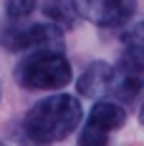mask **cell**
Wrapping results in <instances>:
<instances>
[{"label":"cell","instance_id":"6da1fadb","mask_svg":"<svg viewBox=\"0 0 144 146\" xmlns=\"http://www.w3.org/2000/svg\"><path fill=\"white\" fill-rule=\"evenodd\" d=\"M81 103L76 96L56 93L38 101L23 118V131L35 144H53L71 136L73 129L81 123Z\"/></svg>","mask_w":144,"mask_h":146},{"label":"cell","instance_id":"7a4b0ae2","mask_svg":"<svg viewBox=\"0 0 144 146\" xmlns=\"http://www.w3.org/2000/svg\"><path fill=\"white\" fill-rule=\"evenodd\" d=\"M13 76L25 91H58L71 83L73 68L61 48H38L28 50Z\"/></svg>","mask_w":144,"mask_h":146},{"label":"cell","instance_id":"3957f363","mask_svg":"<svg viewBox=\"0 0 144 146\" xmlns=\"http://www.w3.org/2000/svg\"><path fill=\"white\" fill-rule=\"evenodd\" d=\"M124 123H127V108L114 98H99V103L91 108L86 123H84L78 141L81 146H101L106 144L109 133L121 129Z\"/></svg>","mask_w":144,"mask_h":146},{"label":"cell","instance_id":"277c9868","mask_svg":"<svg viewBox=\"0 0 144 146\" xmlns=\"http://www.w3.org/2000/svg\"><path fill=\"white\" fill-rule=\"evenodd\" d=\"M63 28L56 23H33V25H10L3 33V45L8 50H38V48H61Z\"/></svg>","mask_w":144,"mask_h":146},{"label":"cell","instance_id":"5b68a950","mask_svg":"<svg viewBox=\"0 0 144 146\" xmlns=\"http://www.w3.org/2000/svg\"><path fill=\"white\" fill-rule=\"evenodd\" d=\"M76 15L96 28L124 25L134 13V0H73Z\"/></svg>","mask_w":144,"mask_h":146},{"label":"cell","instance_id":"8992f818","mask_svg":"<svg viewBox=\"0 0 144 146\" xmlns=\"http://www.w3.org/2000/svg\"><path fill=\"white\" fill-rule=\"evenodd\" d=\"M78 93L86 98H111V88H114V66L94 60L78 78Z\"/></svg>","mask_w":144,"mask_h":146},{"label":"cell","instance_id":"52a82bcc","mask_svg":"<svg viewBox=\"0 0 144 146\" xmlns=\"http://www.w3.org/2000/svg\"><path fill=\"white\" fill-rule=\"evenodd\" d=\"M121 63H127L129 68L144 73V23L134 25L124 35V56Z\"/></svg>","mask_w":144,"mask_h":146},{"label":"cell","instance_id":"ba28073f","mask_svg":"<svg viewBox=\"0 0 144 146\" xmlns=\"http://www.w3.org/2000/svg\"><path fill=\"white\" fill-rule=\"evenodd\" d=\"M43 15L61 28H71L78 18L73 0H43Z\"/></svg>","mask_w":144,"mask_h":146},{"label":"cell","instance_id":"9c48e42d","mask_svg":"<svg viewBox=\"0 0 144 146\" xmlns=\"http://www.w3.org/2000/svg\"><path fill=\"white\" fill-rule=\"evenodd\" d=\"M38 5H41V0H5V15L15 23V20L28 18Z\"/></svg>","mask_w":144,"mask_h":146},{"label":"cell","instance_id":"30bf717a","mask_svg":"<svg viewBox=\"0 0 144 146\" xmlns=\"http://www.w3.org/2000/svg\"><path fill=\"white\" fill-rule=\"evenodd\" d=\"M139 121H142V126H144V103H142V108H139Z\"/></svg>","mask_w":144,"mask_h":146}]
</instances>
